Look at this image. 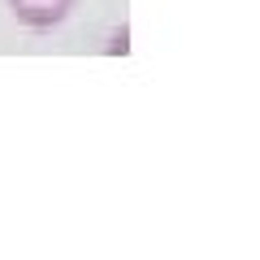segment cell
Wrapping results in <instances>:
<instances>
[{"instance_id":"1","label":"cell","mask_w":260,"mask_h":260,"mask_svg":"<svg viewBox=\"0 0 260 260\" xmlns=\"http://www.w3.org/2000/svg\"><path fill=\"white\" fill-rule=\"evenodd\" d=\"M13 13V22L26 30H56L70 13H74L78 0H5Z\"/></svg>"}]
</instances>
